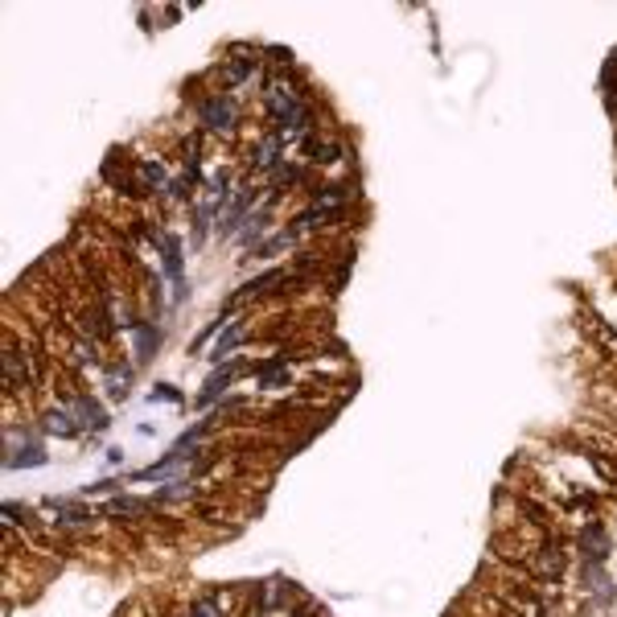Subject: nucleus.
<instances>
[{"label": "nucleus", "instance_id": "f257e3e1", "mask_svg": "<svg viewBox=\"0 0 617 617\" xmlns=\"http://www.w3.org/2000/svg\"><path fill=\"white\" fill-rule=\"evenodd\" d=\"M572 539L564 531H547L544 539L536 544V552L527 556V577L536 585H564L568 568H572Z\"/></svg>", "mask_w": 617, "mask_h": 617}, {"label": "nucleus", "instance_id": "f03ea898", "mask_svg": "<svg viewBox=\"0 0 617 617\" xmlns=\"http://www.w3.org/2000/svg\"><path fill=\"white\" fill-rule=\"evenodd\" d=\"M198 124H202V132H223V136H231L235 132V103L227 91H210L198 99Z\"/></svg>", "mask_w": 617, "mask_h": 617}, {"label": "nucleus", "instance_id": "7ed1b4c3", "mask_svg": "<svg viewBox=\"0 0 617 617\" xmlns=\"http://www.w3.org/2000/svg\"><path fill=\"white\" fill-rule=\"evenodd\" d=\"M231 54L235 58H227L223 62V87L227 91H239V87H247V82L255 79V71H260V50H252V46H231Z\"/></svg>", "mask_w": 617, "mask_h": 617}, {"label": "nucleus", "instance_id": "20e7f679", "mask_svg": "<svg viewBox=\"0 0 617 617\" xmlns=\"http://www.w3.org/2000/svg\"><path fill=\"white\" fill-rule=\"evenodd\" d=\"M284 152H288V144H284L280 132L263 128V132H260V141L252 144V169H255V173H268V177H272V173L284 165Z\"/></svg>", "mask_w": 617, "mask_h": 617}, {"label": "nucleus", "instance_id": "39448f33", "mask_svg": "<svg viewBox=\"0 0 617 617\" xmlns=\"http://www.w3.org/2000/svg\"><path fill=\"white\" fill-rule=\"evenodd\" d=\"M346 157V144L338 136H325V132H309L301 141V161L304 165H338Z\"/></svg>", "mask_w": 617, "mask_h": 617}, {"label": "nucleus", "instance_id": "423d86ee", "mask_svg": "<svg viewBox=\"0 0 617 617\" xmlns=\"http://www.w3.org/2000/svg\"><path fill=\"white\" fill-rule=\"evenodd\" d=\"M572 547H577L580 556H585V564H605L609 560V547H613V539H609L605 523H585L577 531V539H572Z\"/></svg>", "mask_w": 617, "mask_h": 617}, {"label": "nucleus", "instance_id": "0eeeda50", "mask_svg": "<svg viewBox=\"0 0 617 617\" xmlns=\"http://www.w3.org/2000/svg\"><path fill=\"white\" fill-rule=\"evenodd\" d=\"M157 247H161V260H165V272H169V280H173V293H177V301H182V296H185V276H182V239H177L173 231H161Z\"/></svg>", "mask_w": 617, "mask_h": 617}, {"label": "nucleus", "instance_id": "6e6552de", "mask_svg": "<svg viewBox=\"0 0 617 617\" xmlns=\"http://www.w3.org/2000/svg\"><path fill=\"white\" fill-rule=\"evenodd\" d=\"M252 374H255V383L260 387H288L293 383V366H288V358H263V363H255L252 366Z\"/></svg>", "mask_w": 617, "mask_h": 617}, {"label": "nucleus", "instance_id": "1a4fd4ad", "mask_svg": "<svg viewBox=\"0 0 617 617\" xmlns=\"http://www.w3.org/2000/svg\"><path fill=\"white\" fill-rule=\"evenodd\" d=\"M293 280V272H284V268H272V272H263V276H255V280H247L239 293L231 296V304H239V301H252V296H268L276 288V284H288Z\"/></svg>", "mask_w": 617, "mask_h": 617}, {"label": "nucleus", "instance_id": "9d476101", "mask_svg": "<svg viewBox=\"0 0 617 617\" xmlns=\"http://www.w3.org/2000/svg\"><path fill=\"white\" fill-rule=\"evenodd\" d=\"M79 420H74V412L71 407H62V404H54V407H46L41 412V433H50V436H79Z\"/></svg>", "mask_w": 617, "mask_h": 617}, {"label": "nucleus", "instance_id": "9b49d317", "mask_svg": "<svg viewBox=\"0 0 617 617\" xmlns=\"http://www.w3.org/2000/svg\"><path fill=\"white\" fill-rule=\"evenodd\" d=\"M247 371H252V366H244V363H227L223 371H214L210 379H206V391L198 395V404H214V399H219V395H223L227 387H231L239 374H247Z\"/></svg>", "mask_w": 617, "mask_h": 617}, {"label": "nucleus", "instance_id": "f8f14e48", "mask_svg": "<svg viewBox=\"0 0 617 617\" xmlns=\"http://www.w3.org/2000/svg\"><path fill=\"white\" fill-rule=\"evenodd\" d=\"M309 193H313L317 206H325V210H338V214L346 210V202H350V198H355V190H350L346 182H321V185H313Z\"/></svg>", "mask_w": 617, "mask_h": 617}, {"label": "nucleus", "instance_id": "ddd939ff", "mask_svg": "<svg viewBox=\"0 0 617 617\" xmlns=\"http://www.w3.org/2000/svg\"><path fill=\"white\" fill-rule=\"evenodd\" d=\"M136 182H141L144 193H161L165 185V165L157 161V157H144V161H136Z\"/></svg>", "mask_w": 617, "mask_h": 617}, {"label": "nucleus", "instance_id": "4468645a", "mask_svg": "<svg viewBox=\"0 0 617 617\" xmlns=\"http://www.w3.org/2000/svg\"><path fill=\"white\" fill-rule=\"evenodd\" d=\"M54 510V527H91V510H87V506H71V502H58V498H50V502H46Z\"/></svg>", "mask_w": 617, "mask_h": 617}, {"label": "nucleus", "instance_id": "2eb2a0df", "mask_svg": "<svg viewBox=\"0 0 617 617\" xmlns=\"http://www.w3.org/2000/svg\"><path fill=\"white\" fill-rule=\"evenodd\" d=\"M244 338H247V317H239V321L227 325V334L219 338V342H214V355H210V358H214V363H223L227 355H235V346L244 342Z\"/></svg>", "mask_w": 617, "mask_h": 617}, {"label": "nucleus", "instance_id": "dca6fc26", "mask_svg": "<svg viewBox=\"0 0 617 617\" xmlns=\"http://www.w3.org/2000/svg\"><path fill=\"white\" fill-rule=\"evenodd\" d=\"M136 358H152V350H157V346H161V330H157V321H141V330H136Z\"/></svg>", "mask_w": 617, "mask_h": 617}, {"label": "nucleus", "instance_id": "f3484780", "mask_svg": "<svg viewBox=\"0 0 617 617\" xmlns=\"http://www.w3.org/2000/svg\"><path fill=\"white\" fill-rule=\"evenodd\" d=\"M268 223H272V219H268V210H260V214H252V219L239 227V231H244V252H252V244H260L263 235H268Z\"/></svg>", "mask_w": 617, "mask_h": 617}, {"label": "nucleus", "instance_id": "a211bd4d", "mask_svg": "<svg viewBox=\"0 0 617 617\" xmlns=\"http://www.w3.org/2000/svg\"><path fill=\"white\" fill-rule=\"evenodd\" d=\"M103 510H107L112 518H120V515H149V502H141V498H112Z\"/></svg>", "mask_w": 617, "mask_h": 617}, {"label": "nucleus", "instance_id": "6ab92c4d", "mask_svg": "<svg viewBox=\"0 0 617 617\" xmlns=\"http://www.w3.org/2000/svg\"><path fill=\"white\" fill-rule=\"evenodd\" d=\"M193 185H198V177H193V173H182V177H173V182L165 185V193H169L173 202H185L193 193Z\"/></svg>", "mask_w": 617, "mask_h": 617}, {"label": "nucleus", "instance_id": "aec40b11", "mask_svg": "<svg viewBox=\"0 0 617 617\" xmlns=\"http://www.w3.org/2000/svg\"><path fill=\"white\" fill-rule=\"evenodd\" d=\"M21 466H46V453H41V445H21V453L9 457V469H21Z\"/></svg>", "mask_w": 617, "mask_h": 617}, {"label": "nucleus", "instance_id": "412c9836", "mask_svg": "<svg viewBox=\"0 0 617 617\" xmlns=\"http://www.w3.org/2000/svg\"><path fill=\"white\" fill-rule=\"evenodd\" d=\"M149 399H152V404H157V399H161V404H182V391H173L169 383H161V387H152Z\"/></svg>", "mask_w": 617, "mask_h": 617}, {"label": "nucleus", "instance_id": "4be33fe9", "mask_svg": "<svg viewBox=\"0 0 617 617\" xmlns=\"http://www.w3.org/2000/svg\"><path fill=\"white\" fill-rule=\"evenodd\" d=\"M293 617H313V613H309V609H296V613Z\"/></svg>", "mask_w": 617, "mask_h": 617}]
</instances>
